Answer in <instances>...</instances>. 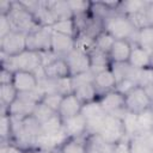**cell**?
<instances>
[{
    "instance_id": "1",
    "label": "cell",
    "mask_w": 153,
    "mask_h": 153,
    "mask_svg": "<svg viewBox=\"0 0 153 153\" xmlns=\"http://www.w3.org/2000/svg\"><path fill=\"white\" fill-rule=\"evenodd\" d=\"M104 30L114 36L115 39H127L135 44L137 29L130 18L122 13H115L104 20Z\"/></svg>"
},
{
    "instance_id": "2",
    "label": "cell",
    "mask_w": 153,
    "mask_h": 153,
    "mask_svg": "<svg viewBox=\"0 0 153 153\" xmlns=\"http://www.w3.org/2000/svg\"><path fill=\"white\" fill-rule=\"evenodd\" d=\"M7 17L10 19L13 31L24 32L27 35L29 32H32L36 29L41 27L33 14L29 12L20 4V1H12V8L7 14Z\"/></svg>"
},
{
    "instance_id": "3",
    "label": "cell",
    "mask_w": 153,
    "mask_h": 153,
    "mask_svg": "<svg viewBox=\"0 0 153 153\" xmlns=\"http://www.w3.org/2000/svg\"><path fill=\"white\" fill-rule=\"evenodd\" d=\"M87 123V134L88 135H98L103 128V124L106 118V114L103 110L100 103L98 100L82 104V109L80 112Z\"/></svg>"
},
{
    "instance_id": "4",
    "label": "cell",
    "mask_w": 153,
    "mask_h": 153,
    "mask_svg": "<svg viewBox=\"0 0 153 153\" xmlns=\"http://www.w3.org/2000/svg\"><path fill=\"white\" fill-rule=\"evenodd\" d=\"M105 142L111 143V145H117L121 141L126 140V131H124V126L123 121L121 117L117 116H111L108 115L105 118V122L103 124L102 130L98 134Z\"/></svg>"
},
{
    "instance_id": "5",
    "label": "cell",
    "mask_w": 153,
    "mask_h": 153,
    "mask_svg": "<svg viewBox=\"0 0 153 153\" xmlns=\"http://www.w3.org/2000/svg\"><path fill=\"white\" fill-rule=\"evenodd\" d=\"M124 104L126 110L131 114H140L145 110H148L152 106V102L142 86H135L131 91H129L127 94H124Z\"/></svg>"
},
{
    "instance_id": "6",
    "label": "cell",
    "mask_w": 153,
    "mask_h": 153,
    "mask_svg": "<svg viewBox=\"0 0 153 153\" xmlns=\"http://www.w3.org/2000/svg\"><path fill=\"white\" fill-rule=\"evenodd\" d=\"M26 50L43 53L51 50V29L41 26L26 35Z\"/></svg>"
},
{
    "instance_id": "7",
    "label": "cell",
    "mask_w": 153,
    "mask_h": 153,
    "mask_svg": "<svg viewBox=\"0 0 153 153\" xmlns=\"http://www.w3.org/2000/svg\"><path fill=\"white\" fill-rule=\"evenodd\" d=\"M0 50L5 56H16L26 50V33L11 31L7 36L0 38Z\"/></svg>"
},
{
    "instance_id": "8",
    "label": "cell",
    "mask_w": 153,
    "mask_h": 153,
    "mask_svg": "<svg viewBox=\"0 0 153 153\" xmlns=\"http://www.w3.org/2000/svg\"><path fill=\"white\" fill-rule=\"evenodd\" d=\"M98 102L100 103V105L106 115L117 116V117L122 118L127 112L126 104H124V96L116 90L100 96Z\"/></svg>"
},
{
    "instance_id": "9",
    "label": "cell",
    "mask_w": 153,
    "mask_h": 153,
    "mask_svg": "<svg viewBox=\"0 0 153 153\" xmlns=\"http://www.w3.org/2000/svg\"><path fill=\"white\" fill-rule=\"evenodd\" d=\"M63 59L67 62L71 76H75V75H79L81 73H85V72L90 71V68H91L88 54L78 49V48H74Z\"/></svg>"
},
{
    "instance_id": "10",
    "label": "cell",
    "mask_w": 153,
    "mask_h": 153,
    "mask_svg": "<svg viewBox=\"0 0 153 153\" xmlns=\"http://www.w3.org/2000/svg\"><path fill=\"white\" fill-rule=\"evenodd\" d=\"M38 79L35 73L29 71H16L13 74L12 85L16 87L18 93H29L38 87Z\"/></svg>"
},
{
    "instance_id": "11",
    "label": "cell",
    "mask_w": 153,
    "mask_h": 153,
    "mask_svg": "<svg viewBox=\"0 0 153 153\" xmlns=\"http://www.w3.org/2000/svg\"><path fill=\"white\" fill-rule=\"evenodd\" d=\"M75 48V38L51 31V51L59 57H65Z\"/></svg>"
},
{
    "instance_id": "12",
    "label": "cell",
    "mask_w": 153,
    "mask_h": 153,
    "mask_svg": "<svg viewBox=\"0 0 153 153\" xmlns=\"http://www.w3.org/2000/svg\"><path fill=\"white\" fill-rule=\"evenodd\" d=\"M62 129L68 137H79L87 134V123L85 117L79 114L76 116L63 120Z\"/></svg>"
},
{
    "instance_id": "13",
    "label": "cell",
    "mask_w": 153,
    "mask_h": 153,
    "mask_svg": "<svg viewBox=\"0 0 153 153\" xmlns=\"http://www.w3.org/2000/svg\"><path fill=\"white\" fill-rule=\"evenodd\" d=\"M128 63L135 69H145V68L153 67V57L151 51L146 50L145 48L137 44H133V49H131Z\"/></svg>"
},
{
    "instance_id": "14",
    "label": "cell",
    "mask_w": 153,
    "mask_h": 153,
    "mask_svg": "<svg viewBox=\"0 0 153 153\" xmlns=\"http://www.w3.org/2000/svg\"><path fill=\"white\" fill-rule=\"evenodd\" d=\"M81 109H82V103L76 98L74 93H71V94L63 96L60 108L57 110V114L62 120H66V118L79 115L81 112Z\"/></svg>"
},
{
    "instance_id": "15",
    "label": "cell",
    "mask_w": 153,
    "mask_h": 153,
    "mask_svg": "<svg viewBox=\"0 0 153 153\" xmlns=\"http://www.w3.org/2000/svg\"><path fill=\"white\" fill-rule=\"evenodd\" d=\"M116 84H117V81H116V78H115L111 68L99 72L98 74L94 75V79H93V85H94L99 97L110 91H114L116 88Z\"/></svg>"
},
{
    "instance_id": "16",
    "label": "cell",
    "mask_w": 153,
    "mask_h": 153,
    "mask_svg": "<svg viewBox=\"0 0 153 153\" xmlns=\"http://www.w3.org/2000/svg\"><path fill=\"white\" fill-rule=\"evenodd\" d=\"M133 44L127 39H116L109 51L111 63H126L129 60Z\"/></svg>"
},
{
    "instance_id": "17",
    "label": "cell",
    "mask_w": 153,
    "mask_h": 153,
    "mask_svg": "<svg viewBox=\"0 0 153 153\" xmlns=\"http://www.w3.org/2000/svg\"><path fill=\"white\" fill-rule=\"evenodd\" d=\"M44 74H45V78L51 80H60V79L71 76L69 68L63 57H57L56 60L47 65L44 67Z\"/></svg>"
},
{
    "instance_id": "18",
    "label": "cell",
    "mask_w": 153,
    "mask_h": 153,
    "mask_svg": "<svg viewBox=\"0 0 153 153\" xmlns=\"http://www.w3.org/2000/svg\"><path fill=\"white\" fill-rule=\"evenodd\" d=\"M87 137L88 134L79 137H68L53 153H87Z\"/></svg>"
},
{
    "instance_id": "19",
    "label": "cell",
    "mask_w": 153,
    "mask_h": 153,
    "mask_svg": "<svg viewBox=\"0 0 153 153\" xmlns=\"http://www.w3.org/2000/svg\"><path fill=\"white\" fill-rule=\"evenodd\" d=\"M88 57H90V71L96 75L102 71H105L108 68H110L111 66V61L109 57V54L103 53L96 48H93L90 53H88Z\"/></svg>"
},
{
    "instance_id": "20",
    "label": "cell",
    "mask_w": 153,
    "mask_h": 153,
    "mask_svg": "<svg viewBox=\"0 0 153 153\" xmlns=\"http://www.w3.org/2000/svg\"><path fill=\"white\" fill-rule=\"evenodd\" d=\"M73 93L76 96V98L82 104L91 103V102H94V100H98L99 99V94H98V92H97L93 82L82 84V85L76 86L74 88Z\"/></svg>"
},
{
    "instance_id": "21",
    "label": "cell",
    "mask_w": 153,
    "mask_h": 153,
    "mask_svg": "<svg viewBox=\"0 0 153 153\" xmlns=\"http://www.w3.org/2000/svg\"><path fill=\"white\" fill-rule=\"evenodd\" d=\"M115 146L105 142L99 135H88L87 153H114Z\"/></svg>"
},
{
    "instance_id": "22",
    "label": "cell",
    "mask_w": 153,
    "mask_h": 153,
    "mask_svg": "<svg viewBox=\"0 0 153 153\" xmlns=\"http://www.w3.org/2000/svg\"><path fill=\"white\" fill-rule=\"evenodd\" d=\"M149 5V1H141V0H126L121 1L118 7V13L126 14L128 17L134 16L136 13H140L145 10H147Z\"/></svg>"
},
{
    "instance_id": "23",
    "label": "cell",
    "mask_w": 153,
    "mask_h": 153,
    "mask_svg": "<svg viewBox=\"0 0 153 153\" xmlns=\"http://www.w3.org/2000/svg\"><path fill=\"white\" fill-rule=\"evenodd\" d=\"M49 10L51 11L55 22L57 20H62V19H69L73 18V13L68 6L67 1H62V0H57V1H47Z\"/></svg>"
},
{
    "instance_id": "24",
    "label": "cell",
    "mask_w": 153,
    "mask_h": 153,
    "mask_svg": "<svg viewBox=\"0 0 153 153\" xmlns=\"http://www.w3.org/2000/svg\"><path fill=\"white\" fill-rule=\"evenodd\" d=\"M18 91L12 84L0 85V103H1V114H6L7 108L18 98Z\"/></svg>"
},
{
    "instance_id": "25",
    "label": "cell",
    "mask_w": 153,
    "mask_h": 153,
    "mask_svg": "<svg viewBox=\"0 0 153 153\" xmlns=\"http://www.w3.org/2000/svg\"><path fill=\"white\" fill-rule=\"evenodd\" d=\"M137 120V135L142 136L153 130V108L145 110L136 115Z\"/></svg>"
},
{
    "instance_id": "26",
    "label": "cell",
    "mask_w": 153,
    "mask_h": 153,
    "mask_svg": "<svg viewBox=\"0 0 153 153\" xmlns=\"http://www.w3.org/2000/svg\"><path fill=\"white\" fill-rule=\"evenodd\" d=\"M50 29L54 32L62 33V35H66V36H69V37H73V38H75L76 35H78V29H76L74 18L57 20L50 26Z\"/></svg>"
},
{
    "instance_id": "27",
    "label": "cell",
    "mask_w": 153,
    "mask_h": 153,
    "mask_svg": "<svg viewBox=\"0 0 153 153\" xmlns=\"http://www.w3.org/2000/svg\"><path fill=\"white\" fill-rule=\"evenodd\" d=\"M135 44H137L152 53V50H153V26L152 25L137 30Z\"/></svg>"
},
{
    "instance_id": "28",
    "label": "cell",
    "mask_w": 153,
    "mask_h": 153,
    "mask_svg": "<svg viewBox=\"0 0 153 153\" xmlns=\"http://www.w3.org/2000/svg\"><path fill=\"white\" fill-rule=\"evenodd\" d=\"M13 129H12V117L8 114H1L0 121V140L1 142H12Z\"/></svg>"
},
{
    "instance_id": "29",
    "label": "cell",
    "mask_w": 153,
    "mask_h": 153,
    "mask_svg": "<svg viewBox=\"0 0 153 153\" xmlns=\"http://www.w3.org/2000/svg\"><path fill=\"white\" fill-rule=\"evenodd\" d=\"M115 38L112 35H110L108 31H102L96 38H94V48L103 51V53H106L109 54L110 49L112 48L114 43H115Z\"/></svg>"
},
{
    "instance_id": "30",
    "label": "cell",
    "mask_w": 153,
    "mask_h": 153,
    "mask_svg": "<svg viewBox=\"0 0 153 153\" xmlns=\"http://www.w3.org/2000/svg\"><path fill=\"white\" fill-rule=\"evenodd\" d=\"M62 122L63 120L56 112L54 116L41 123V134H54L60 131L62 129Z\"/></svg>"
},
{
    "instance_id": "31",
    "label": "cell",
    "mask_w": 153,
    "mask_h": 153,
    "mask_svg": "<svg viewBox=\"0 0 153 153\" xmlns=\"http://www.w3.org/2000/svg\"><path fill=\"white\" fill-rule=\"evenodd\" d=\"M123 126H124V131L127 139H131L137 135V120L136 115L131 112H126V115L122 117Z\"/></svg>"
},
{
    "instance_id": "32",
    "label": "cell",
    "mask_w": 153,
    "mask_h": 153,
    "mask_svg": "<svg viewBox=\"0 0 153 153\" xmlns=\"http://www.w3.org/2000/svg\"><path fill=\"white\" fill-rule=\"evenodd\" d=\"M115 78H116V81H121L123 79H129L130 75H131V72H133V67L126 62V63H111L110 66Z\"/></svg>"
},
{
    "instance_id": "33",
    "label": "cell",
    "mask_w": 153,
    "mask_h": 153,
    "mask_svg": "<svg viewBox=\"0 0 153 153\" xmlns=\"http://www.w3.org/2000/svg\"><path fill=\"white\" fill-rule=\"evenodd\" d=\"M67 2L73 13V17L85 16V14H88V12H90L91 1H88V0H69Z\"/></svg>"
},
{
    "instance_id": "34",
    "label": "cell",
    "mask_w": 153,
    "mask_h": 153,
    "mask_svg": "<svg viewBox=\"0 0 153 153\" xmlns=\"http://www.w3.org/2000/svg\"><path fill=\"white\" fill-rule=\"evenodd\" d=\"M56 112L54 110H51L48 105H45L43 102H38L35 110H33V114L32 116L39 122V123H43L44 121H47L48 118H50L51 116H54Z\"/></svg>"
},
{
    "instance_id": "35",
    "label": "cell",
    "mask_w": 153,
    "mask_h": 153,
    "mask_svg": "<svg viewBox=\"0 0 153 153\" xmlns=\"http://www.w3.org/2000/svg\"><path fill=\"white\" fill-rule=\"evenodd\" d=\"M129 146L131 153H153V151L149 149L145 143L142 136H134L129 139Z\"/></svg>"
},
{
    "instance_id": "36",
    "label": "cell",
    "mask_w": 153,
    "mask_h": 153,
    "mask_svg": "<svg viewBox=\"0 0 153 153\" xmlns=\"http://www.w3.org/2000/svg\"><path fill=\"white\" fill-rule=\"evenodd\" d=\"M62 98H63V96L60 94V93H56V92H53V93H45L44 97H43V99H42L41 102H43V103H44L45 105H48L51 110H54L55 112H57Z\"/></svg>"
},
{
    "instance_id": "37",
    "label": "cell",
    "mask_w": 153,
    "mask_h": 153,
    "mask_svg": "<svg viewBox=\"0 0 153 153\" xmlns=\"http://www.w3.org/2000/svg\"><path fill=\"white\" fill-rule=\"evenodd\" d=\"M135 86H137L136 85V82L135 81H133L131 79H123V80H121V81H118L117 84H116V91H118L120 93H122L123 96L124 94H127L129 91H131Z\"/></svg>"
},
{
    "instance_id": "38",
    "label": "cell",
    "mask_w": 153,
    "mask_h": 153,
    "mask_svg": "<svg viewBox=\"0 0 153 153\" xmlns=\"http://www.w3.org/2000/svg\"><path fill=\"white\" fill-rule=\"evenodd\" d=\"M25 151L14 142H1L0 147V153H24Z\"/></svg>"
},
{
    "instance_id": "39",
    "label": "cell",
    "mask_w": 153,
    "mask_h": 153,
    "mask_svg": "<svg viewBox=\"0 0 153 153\" xmlns=\"http://www.w3.org/2000/svg\"><path fill=\"white\" fill-rule=\"evenodd\" d=\"M11 31H13V30H12L8 17L4 16V14H0V38L7 36Z\"/></svg>"
},
{
    "instance_id": "40",
    "label": "cell",
    "mask_w": 153,
    "mask_h": 153,
    "mask_svg": "<svg viewBox=\"0 0 153 153\" xmlns=\"http://www.w3.org/2000/svg\"><path fill=\"white\" fill-rule=\"evenodd\" d=\"M13 74H14V72H12L11 69H7V68H5V67H1L0 85L12 84V81H13Z\"/></svg>"
},
{
    "instance_id": "41",
    "label": "cell",
    "mask_w": 153,
    "mask_h": 153,
    "mask_svg": "<svg viewBox=\"0 0 153 153\" xmlns=\"http://www.w3.org/2000/svg\"><path fill=\"white\" fill-rule=\"evenodd\" d=\"M114 153H131L130 152V146H129V139H126L117 143L115 146V152Z\"/></svg>"
},
{
    "instance_id": "42",
    "label": "cell",
    "mask_w": 153,
    "mask_h": 153,
    "mask_svg": "<svg viewBox=\"0 0 153 153\" xmlns=\"http://www.w3.org/2000/svg\"><path fill=\"white\" fill-rule=\"evenodd\" d=\"M11 8H12V1H6V0L0 1V14L7 16Z\"/></svg>"
},
{
    "instance_id": "43",
    "label": "cell",
    "mask_w": 153,
    "mask_h": 153,
    "mask_svg": "<svg viewBox=\"0 0 153 153\" xmlns=\"http://www.w3.org/2000/svg\"><path fill=\"white\" fill-rule=\"evenodd\" d=\"M142 139H143L145 143L147 145V147L153 151V130L146 135H142Z\"/></svg>"
},
{
    "instance_id": "44",
    "label": "cell",
    "mask_w": 153,
    "mask_h": 153,
    "mask_svg": "<svg viewBox=\"0 0 153 153\" xmlns=\"http://www.w3.org/2000/svg\"><path fill=\"white\" fill-rule=\"evenodd\" d=\"M145 90H146V92H147V94H148V97H149V99L152 102V106H153V82L147 85L145 87Z\"/></svg>"
},
{
    "instance_id": "45",
    "label": "cell",
    "mask_w": 153,
    "mask_h": 153,
    "mask_svg": "<svg viewBox=\"0 0 153 153\" xmlns=\"http://www.w3.org/2000/svg\"><path fill=\"white\" fill-rule=\"evenodd\" d=\"M32 153H53V151L49 149H44V148H33Z\"/></svg>"
},
{
    "instance_id": "46",
    "label": "cell",
    "mask_w": 153,
    "mask_h": 153,
    "mask_svg": "<svg viewBox=\"0 0 153 153\" xmlns=\"http://www.w3.org/2000/svg\"><path fill=\"white\" fill-rule=\"evenodd\" d=\"M32 149H33V148H31V149H26L24 153H32Z\"/></svg>"
},
{
    "instance_id": "47",
    "label": "cell",
    "mask_w": 153,
    "mask_h": 153,
    "mask_svg": "<svg viewBox=\"0 0 153 153\" xmlns=\"http://www.w3.org/2000/svg\"><path fill=\"white\" fill-rule=\"evenodd\" d=\"M151 54H152V57H153V50H152V53H151Z\"/></svg>"
}]
</instances>
